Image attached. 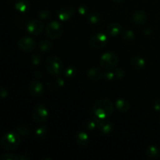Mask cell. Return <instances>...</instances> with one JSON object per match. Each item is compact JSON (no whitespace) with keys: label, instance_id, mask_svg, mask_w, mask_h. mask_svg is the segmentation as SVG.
I'll return each mask as SVG.
<instances>
[{"label":"cell","instance_id":"26","mask_svg":"<svg viewBox=\"0 0 160 160\" xmlns=\"http://www.w3.org/2000/svg\"><path fill=\"white\" fill-rule=\"evenodd\" d=\"M36 137L38 138L42 139L46 137L47 135V129L45 127H40V128H38L35 131Z\"/></svg>","mask_w":160,"mask_h":160},{"label":"cell","instance_id":"24","mask_svg":"<svg viewBox=\"0 0 160 160\" xmlns=\"http://www.w3.org/2000/svg\"><path fill=\"white\" fill-rule=\"evenodd\" d=\"M77 73V70L74 67H69L66 69L64 75L68 79H73Z\"/></svg>","mask_w":160,"mask_h":160},{"label":"cell","instance_id":"11","mask_svg":"<svg viewBox=\"0 0 160 160\" xmlns=\"http://www.w3.org/2000/svg\"><path fill=\"white\" fill-rule=\"evenodd\" d=\"M98 119V128L101 133L104 134H109L112 132L113 129V125L109 120H106V119Z\"/></svg>","mask_w":160,"mask_h":160},{"label":"cell","instance_id":"13","mask_svg":"<svg viewBox=\"0 0 160 160\" xmlns=\"http://www.w3.org/2000/svg\"><path fill=\"white\" fill-rule=\"evenodd\" d=\"M104 73L103 70L99 67H93L91 68L90 70L88 71L87 76L89 80L92 81H98L102 78Z\"/></svg>","mask_w":160,"mask_h":160},{"label":"cell","instance_id":"21","mask_svg":"<svg viewBox=\"0 0 160 160\" xmlns=\"http://www.w3.org/2000/svg\"><path fill=\"white\" fill-rule=\"evenodd\" d=\"M159 151L158 148L155 145H150L146 149V156L148 159H155L159 156Z\"/></svg>","mask_w":160,"mask_h":160},{"label":"cell","instance_id":"23","mask_svg":"<svg viewBox=\"0 0 160 160\" xmlns=\"http://www.w3.org/2000/svg\"><path fill=\"white\" fill-rule=\"evenodd\" d=\"M122 38L127 42H134V38H135V35L131 30L126 29L122 34Z\"/></svg>","mask_w":160,"mask_h":160},{"label":"cell","instance_id":"9","mask_svg":"<svg viewBox=\"0 0 160 160\" xmlns=\"http://www.w3.org/2000/svg\"><path fill=\"white\" fill-rule=\"evenodd\" d=\"M18 47L23 52H31L35 48L36 42L30 37H22L18 41Z\"/></svg>","mask_w":160,"mask_h":160},{"label":"cell","instance_id":"35","mask_svg":"<svg viewBox=\"0 0 160 160\" xmlns=\"http://www.w3.org/2000/svg\"><path fill=\"white\" fill-rule=\"evenodd\" d=\"M8 95V92L4 88H0V98H6Z\"/></svg>","mask_w":160,"mask_h":160},{"label":"cell","instance_id":"12","mask_svg":"<svg viewBox=\"0 0 160 160\" xmlns=\"http://www.w3.org/2000/svg\"><path fill=\"white\" fill-rule=\"evenodd\" d=\"M29 91L34 97L41 96L44 92L43 84L38 81H33L30 84Z\"/></svg>","mask_w":160,"mask_h":160},{"label":"cell","instance_id":"37","mask_svg":"<svg viewBox=\"0 0 160 160\" xmlns=\"http://www.w3.org/2000/svg\"><path fill=\"white\" fill-rule=\"evenodd\" d=\"M112 1L114 2L115 3H117V4H120V3L124 2V0H112Z\"/></svg>","mask_w":160,"mask_h":160},{"label":"cell","instance_id":"30","mask_svg":"<svg viewBox=\"0 0 160 160\" xmlns=\"http://www.w3.org/2000/svg\"><path fill=\"white\" fill-rule=\"evenodd\" d=\"M17 130L18 131L19 134H20L22 136H27L28 134V133H29V129L25 126H19L17 128Z\"/></svg>","mask_w":160,"mask_h":160},{"label":"cell","instance_id":"3","mask_svg":"<svg viewBox=\"0 0 160 160\" xmlns=\"http://www.w3.org/2000/svg\"><path fill=\"white\" fill-rule=\"evenodd\" d=\"M46 70L52 75H59L62 70V62L59 57L51 56L45 61Z\"/></svg>","mask_w":160,"mask_h":160},{"label":"cell","instance_id":"22","mask_svg":"<svg viewBox=\"0 0 160 160\" xmlns=\"http://www.w3.org/2000/svg\"><path fill=\"white\" fill-rule=\"evenodd\" d=\"M52 42L49 40H47V39H44L40 42L38 45L39 49L42 52H48L52 48Z\"/></svg>","mask_w":160,"mask_h":160},{"label":"cell","instance_id":"17","mask_svg":"<svg viewBox=\"0 0 160 160\" xmlns=\"http://www.w3.org/2000/svg\"><path fill=\"white\" fill-rule=\"evenodd\" d=\"M76 142L81 147H86L88 145L89 138L85 132H79L76 135Z\"/></svg>","mask_w":160,"mask_h":160},{"label":"cell","instance_id":"10","mask_svg":"<svg viewBox=\"0 0 160 160\" xmlns=\"http://www.w3.org/2000/svg\"><path fill=\"white\" fill-rule=\"evenodd\" d=\"M75 9L71 6H65L58 11V17L61 21H67L74 15Z\"/></svg>","mask_w":160,"mask_h":160},{"label":"cell","instance_id":"29","mask_svg":"<svg viewBox=\"0 0 160 160\" xmlns=\"http://www.w3.org/2000/svg\"><path fill=\"white\" fill-rule=\"evenodd\" d=\"M42 56L40 53H34L32 56V63L34 65H38L42 62Z\"/></svg>","mask_w":160,"mask_h":160},{"label":"cell","instance_id":"18","mask_svg":"<svg viewBox=\"0 0 160 160\" xmlns=\"http://www.w3.org/2000/svg\"><path fill=\"white\" fill-rule=\"evenodd\" d=\"M121 31L122 27L118 23H111L107 28V31L109 33V34L111 36H113V37L119 35L120 34V32H121Z\"/></svg>","mask_w":160,"mask_h":160},{"label":"cell","instance_id":"31","mask_svg":"<svg viewBox=\"0 0 160 160\" xmlns=\"http://www.w3.org/2000/svg\"><path fill=\"white\" fill-rule=\"evenodd\" d=\"M114 74H115V78L117 79H122L123 78V76L125 75V72L123 69L118 68L117 70H116V71L114 72Z\"/></svg>","mask_w":160,"mask_h":160},{"label":"cell","instance_id":"4","mask_svg":"<svg viewBox=\"0 0 160 160\" xmlns=\"http://www.w3.org/2000/svg\"><path fill=\"white\" fill-rule=\"evenodd\" d=\"M118 61L119 58L115 52H105L100 58V65L102 68L110 70L117 67Z\"/></svg>","mask_w":160,"mask_h":160},{"label":"cell","instance_id":"33","mask_svg":"<svg viewBox=\"0 0 160 160\" xmlns=\"http://www.w3.org/2000/svg\"><path fill=\"white\" fill-rule=\"evenodd\" d=\"M103 77H104V78L106 81H112L113 78H115V74H114V73H112V72L108 71L103 75Z\"/></svg>","mask_w":160,"mask_h":160},{"label":"cell","instance_id":"28","mask_svg":"<svg viewBox=\"0 0 160 160\" xmlns=\"http://www.w3.org/2000/svg\"><path fill=\"white\" fill-rule=\"evenodd\" d=\"M1 160H20L18 156L12 153H5L0 156Z\"/></svg>","mask_w":160,"mask_h":160},{"label":"cell","instance_id":"16","mask_svg":"<svg viewBox=\"0 0 160 160\" xmlns=\"http://www.w3.org/2000/svg\"><path fill=\"white\" fill-rule=\"evenodd\" d=\"M115 105L116 108H117L120 112H127V111L129 110L130 106H131L129 102L127 99H124V98H119V99H117Z\"/></svg>","mask_w":160,"mask_h":160},{"label":"cell","instance_id":"5","mask_svg":"<svg viewBox=\"0 0 160 160\" xmlns=\"http://www.w3.org/2000/svg\"><path fill=\"white\" fill-rule=\"evenodd\" d=\"M32 118L36 123H44L46 122L47 119L48 117V109H46L44 105L38 104L34 106L32 109Z\"/></svg>","mask_w":160,"mask_h":160},{"label":"cell","instance_id":"7","mask_svg":"<svg viewBox=\"0 0 160 160\" xmlns=\"http://www.w3.org/2000/svg\"><path fill=\"white\" fill-rule=\"evenodd\" d=\"M88 43L92 48L102 49L107 44V37L103 33H97L89 38Z\"/></svg>","mask_w":160,"mask_h":160},{"label":"cell","instance_id":"38","mask_svg":"<svg viewBox=\"0 0 160 160\" xmlns=\"http://www.w3.org/2000/svg\"><path fill=\"white\" fill-rule=\"evenodd\" d=\"M159 122H160V119H159Z\"/></svg>","mask_w":160,"mask_h":160},{"label":"cell","instance_id":"27","mask_svg":"<svg viewBox=\"0 0 160 160\" xmlns=\"http://www.w3.org/2000/svg\"><path fill=\"white\" fill-rule=\"evenodd\" d=\"M86 128L89 130V131H92L96 128H98V119H93L86 123Z\"/></svg>","mask_w":160,"mask_h":160},{"label":"cell","instance_id":"6","mask_svg":"<svg viewBox=\"0 0 160 160\" xmlns=\"http://www.w3.org/2000/svg\"><path fill=\"white\" fill-rule=\"evenodd\" d=\"M63 32L62 26L60 23L57 21H52L48 23L45 29L46 35L51 39L59 38Z\"/></svg>","mask_w":160,"mask_h":160},{"label":"cell","instance_id":"34","mask_svg":"<svg viewBox=\"0 0 160 160\" xmlns=\"http://www.w3.org/2000/svg\"><path fill=\"white\" fill-rule=\"evenodd\" d=\"M153 109L156 111L159 112L160 111V98H157L153 102Z\"/></svg>","mask_w":160,"mask_h":160},{"label":"cell","instance_id":"14","mask_svg":"<svg viewBox=\"0 0 160 160\" xmlns=\"http://www.w3.org/2000/svg\"><path fill=\"white\" fill-rule=\"evenodd\" d=\"M147 20V14L146 12L142 9H138V10L135 11L133 15V21L135 24L142 26V25L145 24L146 23Z\"/></svg>","mask_w":160,"mask_h":160},{"label":"cell","instance_id":"2","mask_svg":"<svg viewBox=\"0 0 160 160\" xmlns=\"http://www.w3.org/2000/svg\"><path fill=\"white\" fill-rule=\"evenodd\" d=\"M21 142L20 134L16 132H8L2 137L0 145L6 151L15 150L19 147Z\"/></svg>","mask_w":160,"mask_h":160},{"label":"cell","instance_id":"8","mask_svg":"<svg viewBox=\"0 0 160 160\" xmlns=\"http://www.w3.org/2000/svg\"><path fill=\"white\" fill-rule=\"evenodd\" d=\"M44 29V24L41 20H32L29 21L27 26V30L28 33L32 35L37 36L42 34Z\"/></svg>","mask_w":160,"mask_h":160},{"label":"cell","instance_id":"20","mask_svg":"<svg viewBox=\"0 0 160 160\" xmlns=\"http://www.w3.org/2000/svg\"><path fill=\"white\" fill-rule=\"evenodd\" d=\"M88 20L92 24H97L102 20V16L98 12H92L88 15Z\"/></svg>","mask_w":160,"mask_h":160},{"label":"cell","instance_id":"1","mask_svg":"<svg viewBox=\"0 0 160 160\" xmlns=\"http://www.w3.org/2000/svg\"><path fill=\"white\" fill-rule=\"evenodd\" d=\"M114 110L113 103L107 98L97 100L93 106V112L95 117L99 119H106L110 117Z\"/></svg>","mask_w":160,"mask_h":160},{"label":"cell","instance_id":"25","mask_svg":"<svg viewBox=\"0 0 160 160\" xmlns=\"http://www.w3.org/2000/svg\"><path fill=\"white\" fill-rule=\"evenodd\" d=\"M38 17L41 19V20H48L49 19H51L52 17V14L48 9H42L38 12Z\"/></svg>","mask_w":160,"mask_h":160},{"label":"cell","instance_id":"15","mask_svg":"<svg viewBox=\"0 0 160 160\" xmlns=\"http://www.w3.org/2000/svg\"><path fill=\"white\" fill-rule=\"evenodd\" d=\"M131 65L136 70H142L145 67V60L139 56H134L131 59Z\"/></svg>","mask_w":160,"mask_h":160},{"label":"cell","instance_id":"32","mask_svg":"<svg viewBox=\"0 0 160 160\" xmlns=\"http://www.w3.org/2000/svg\"><path fill=\"white\" fill-rule=\"evenodd\" d=\"M88 6H85V5H82V6H79V8H78V12H79L81 15H86V14L88 13Z\"/></svg>","mask_w":160,"mask_h":160},{"label":"cell","instance_id":"19","mask_svg":"<svg viewBox=\"0 0 160 160\" xmlns=\"http://www.w3.org/2000/svg\"><path fill=\"white\" fill-rule=\"evenodd\" d=\"M15 9L21 12H25L30 9V3L28 0H18L15 4Z\"/></svg>","mask_w":160,"mask_h":160},{"label":"cell","instance_id":"36","mask_svg":"<svg viewBox=\"0 0 160 160\" xmlns=\"http://www.w3.org/2000/svg\"><path fill=\"white\" fill-rule=\"evenodd\" d=\"M19 158H20V160H28V159H30L29 158L27 157L26 156H23V155H20V156H19Z\"/></svg>","mask_w":160,"mask_h":160}]
</instances>
